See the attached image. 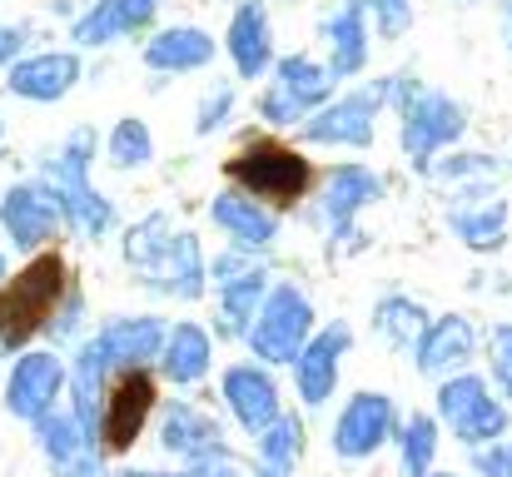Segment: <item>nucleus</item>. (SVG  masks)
<instances>
[{
	"label": "nucleus",
	"instance_id": "obj_6",
	"mask_svg": "<svg viewBox=\"0 0 512 477\" xmlns=\"http://www.w3.org/2000/svg\"><path fill=\"white\" fill-rule=\"evenodd\" d=\"M80 80V55L70 50H40V55H20L10 60V95L20 100H35V105H50L60 95H70Z\"/></svg>",
	"mask_w": 512,
	"mask_h": 477
},
{
	"label": "nucleus",
	"instance_id": "obj_12",
	"mask_svg": "<svg viewBox=\"0 0 512 477\" xmlns=\"http://www.w3.org/2000/svg\"><path fill=\"white\" fill-rule=\"evenodd\" d=\"M160 368H165V378H174V383H194V378H204V368H209V338H204V328H194V323L165 328Z\"/></svg>",
	"mask_w": 512,
	"mask_h": 477
},
{
	"label": "nucleus",
	"instance_id": "obj_16",
	"mask_svg": "<svg viewBox=\"0 0 512 477\" xmlns=\"http://www.w3.org/2000/svg\"><path fill=\"white\" fill-rule=\"evenodd\" d=\"M383 428H388V408H383L378 398H358V403L348 408V418H343L339 438L348 453H368V448L383 438Z\"/></svg>",
	"mask_w": 512,
	"mask_h": 477
},
{
	"label": "nucleus",
	"instance_id": "obj_23",
	"mask_svg": "<svg viewBox=\"0 0 512 477\" xmlns=\"http://www.w3.org/2000/svg\"><path fill=\"white\" fill-rule=\"evenodd\" d=\"M5 274H10V264H5V254H0V279H5Z\"/></svg>",
	"mask_w": 512,
	"mask_h": 477
},
{
	"label": "nucleus",
	"instance_id": "obj_19",
	"mask_svg": "<svg viewBox=\"0 0 512 477\" xmlns=\"http://www.w3.org/2000/svg\"><path fill=\"white\" fill-rule=\"evenodd\" d=\"M160 438H165L170 448H199V438H209V428H204V423H199L189 408H170V413H165Z\"/></svg>",
	"mask_w": 512,
	"mask_h": 477
},
{
	"label": "nucleus",
	"instance_id": "obj_21",
	"mask_svg": "<svg viewBox=\"0 0 512 477\" xmlns=\"http://www.w3.org/2000/svg\"><path fill=\"white\" fill-rule=\"evenodd\" d=\"M463 343V328L458 323H438V338H433V358H423V363H448V353Z\"/></svg>",
	"mask_w": 512,
	"mask_h": 477
},
{
	"label": "nucleus",
	"instance_id": "obj_25",
	"mask_svg": "<svg viewBox=\"0 0 512 477\" xmlns=\"http://www.w3.org/2000/svg\"><path fill=\"white\" fill-rule=\"evenodd\" d=\"M0 135H5V120H0Z\"/></svg>",
	"mask_w": 512,
	"mask_h": 477
},
{
	"label": "nucleus",
	"instance_id": "obj_1",
	"mask_svg": "<svg viewBox=\"0 0 512 477\" xmlns=\"http://www.w3.org/2000/svg\"><path fill=\"white\" fill-rule=\"evenodd\" d=\"M70 284L75 274L60 249H40L15 274H5L0 279V348H25L35 333H45Z\"/></svg>",
	"mask_w": 512,
	"mask_h": 477
},
{
	"label": "nucleus",
	"instance_id": "obj_9",
	"mask_svg": "<svg viewBox=\"0 0 512 477\" xmlns=\"http://www.w3.org/2000/svg\"><path fill=\"white\" fill-rule=\"evenodd\" d=\"M155 10H160V0H100L90 15L75 20V40L80 45H110L120 35H140V30H150Z\"/></svg>",
	"mask_w": 512,
	"mask_h": 477
},
{
	"label": "nucleus",
	"instance_id": "obj_8",
	"mask_svg": "<svg viewBox=\"0 0 512 477\" xmlns=\"http://www.w3.org/2000/svg\"><path fill=\"white\" fill-rule=\"evenodd\" d=\"M140 284H155L160 294L194 299L204 289V254H199L194 234H170V244L140 269Z\"/></svg>",
	"mask_w": 512,
	"mask_h": 477
},
{
	"label": "nucleus",
	"instance_id": "obj_26",
	"mask_svg": "<svg viewBox=\"0 0 512 477\" xmlns=\"http://www.w3.org/2000/svg\"><path fill=\"white\" fill-rule=\"evenodd\" d=\"M0 30H5V25H0Z\"/></svg>",
	"mask_w": 512,
	"mask_h": 477
},
{
	"label": "nucleus",
	"instance_id": "obj_10",
	"mask_svg": "<svg viewBox=\"0 0 512 477\" xmlns=\"http://www.w3.org/2000/svg\"><path fill=\"white\" fill-rule=\"evenodd\" d=\"M304 323H309L304 299H299L294 289H279V294L269 299L264 318H259V333H254L259 353H289V348H294V338L304 333Z\"/></svg>",
	"mask_w": 512,
	"mask_h": 477
},
{
	"label": "nucleus",
	"instance_id": "obj_2",
	"mask_svg": "<svg viewBox=\"0 0 512 477\" xmlns=\"http://www.w3.org/2000/svg\"><path fill=\"white\" fill-rule=\"evenodd\" d=\"M155 403H160V388H155V373L150 368H115L110 383H105V398H100V423H95L100 453L105 458L130 453L140 443Z\"/></svg>",
	"mask_w": 512,
	"mask_h": 477
},
{
	"label": "nucleus",
	"instance_id": "obj_20",
	"mask_svg": "<svg viewBox=\"0 0 512 477\" xmlns=\"http://www.w3.org/2000/svg\"><path fill=\"white\" fill-rule=\"evenodd\" d=\"M334 343H339V333H329V338L304 358V393H309V398H319V393L329 388V373H334Z\"/></svg>",
	"mask_w": 512,
	"mask_h": 477
},
{
	"label": "nucleus",
	"instance_id": "obj_7",
	"mask_svg": "<svg viewBox=\"0 0 512 477\" xmlns=\"http://www.w3.org/2000/svg\"><path fill=\"white\" fill-rule=\"evenodd\" d=\"M95 343H100L110 373H115V368H150V358H160V343H165V318L160 314L110 318Z\"/></svg>",
	"mask_w": 512,
	"mask_h": 477
},
{
	"label": "nucleus",
	"instance_id": "obj_18",
	"mask_svg": "<svg viewBox=\"0 0 512 477\" xmlns=\"http://www.w3.org/2000/svg\"><path fill=\"white\" fill-rule=\"evenodd\" d=\"M110 164L115 169H140V164H150L155 159V140H150V130H145V120H120L115 130H110Z\"/></svg>",
	"mask_w": 512,
	"mask_h": 477
},
{
	"label": "nucleus",
	"instance_id": "obj_3",
	"mask_svg": "<svg viewBox=\"0 0 512 477\" xmlns=\"http://www.w3.org/2000/svg\"><path fill=\"white\" fill-rule=\"evenodd\" d=\"M229 179L244 194H254V199L294 204L309 189V164L294 155V150L274 145V140H254V145H244L239 155L229 159Z\"/></svg>",
	"mask_w": 512,
	"mask_h": 477
},
{
	"label": "nucleus",
	"instance_id": "obj_4",
	"mask_svg": "<svg viewBox=\"0 0 512 477\" xmlns=\"http://www.w3.org/2000/svg\"><path fill=\"white\" fill-rule=\"evenodd\" d=\"M65 383H70L65 358L50 353V348H30V353L15 358V368L5 378V413L20 418V423H40L45 413L60 408Z\"/></svg>",
	"mask_w": 512,
	"mask_h": 477
},
{
	"label": "nucleus",
	"instance_id": "obj_15",
	"mask_svg": "<svg viewBox=\"0 0 512 477\" xmlns=\"http://www.w3.org/2000/svg\"><path fill=\"white\" fill-rule=\"evenodd\" d=\"M269 30H264V15L254 10V5H244L239 15H234V30H229V50H234V60H239V70L244 75H254L259 65H264V55H269V40H264Z\"/></svg>",
	"mask_w": 512,
	"mask_h": 477
},
{
	"label": "nucleus",
	"instance_id": "obj_24",
	"mask_svg": "<svg viewBox=\"0 0 512 477\" xmlns=\"http://www.w3.org/2000/svg\"><path fill=\"white\" fill-rule=\"evenodd\" d=\"M130 477H165V473H130Z\"/></svg>",
	"mask_w": 512,
	"mask_h": 477
},
{
	"label": "nucleus",
	"instance_id": "obj_22",
	"mask_svg": "<svg viewBox=\"0 0 512 477\" xmlns=\"http://www.w3.org/2000/svg\"><path fill=\"white\" fill-rule=\"evenodd\" d=\"M498 368H503V378H508V388H512V358L508 353H503V363H498Z\"/></svg>",
	"mask_w": 512,
	"mask_h": 477
},
{
	"label": "nucleus",
	"instance_id": "obj_11",
	"mask_svg": "<svg viewBox=\"0 0 512 477\" xmlns=\"http://www.w3.org/2000/svg\"><path fill=\"white\" fill-rule=\"evenodd\" d=\"M214 224L229 229V239L244 244V249H264V244L274 239L269 209H259V204L244 199V194H219V199H214Z\"/></svg>",
	"mask_w": 512,
	"mask_h": 477
},
{
	"label": "nucleus",
	"instance_id": "obj_14",
	"mask_svg": "<svg viewBox=\"0 0 512 477\" xmlns=\"http://www.w3.org/2000/svg\"><path fill=\"white\" fill-rule=\"evenodd\" d=\"M224 393H229L234 413H239L244 423H254V428L274 413V388H269L254 368H234V373L224 378Z\"/></svg>",
	"mask_w": 512,
	"mask_h": 477
},
{
	"label": "nucleus",
	"instance_id": "obj_13",
	"mask_svg": "<svg viewBox=\"0 0 512 477\" xmlns=\"http://www.w3.org/2000/svg\"><path fill=\"white\" fill-rule=\"evenodd\" d=\"M214 55L209 35L204 30H165L145 45V65L150 70H194Z\"/></svg>",
	"mask_w": 512,
	"mask_h": 477
},
{
	"label": "nucleus",
	"instance_id": "obj_17",
	"mask_svg": "<svg viewBox=\"0 0 512 477\" xmlns=\"http://www.w3.org/2000/svg\"><path fill=\"white\" fill-rule=\"evenodd\" d=\"M170 234H174V229H170V219H165V214H150V219L130 224V229H125V244H120L125 264H130V269H145V264H150V259H155L165 244H170Z\"/></svg>",
	"mask_w": 512,
	"mask_h": 477
},
{
	"label": "nucleus",
	"instance_id": "obj_5",
	"mask_svg": "<svg viewBox=\"0 0 512 477\" xmlns=\"http://www.w3.org/2000/svg\"><path fill=\"white\" fill-rule=\"evenodd\" d=\"M0 229L30 259L40 249H55L65 219H60V204L50 199V189L35 179V184H15L10 194H0Z\"/></svg>",
	"mask_w": 512,
	"mask_h": 477
}]
</instances>
